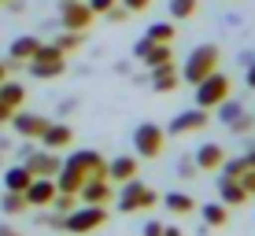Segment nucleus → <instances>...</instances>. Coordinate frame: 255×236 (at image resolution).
Masks as SVG:
<instances>
[{"mask_svg":"<svg viewBox=\"0 0 255 236\" xmlns=\"http://www.w3.org/2000/svg\"><path fill=\"white\" fill-rule=\"evenodd\" d=\"M85 4H89V7H93V15H108V11H111V7H115V4H119V0H85Z\"/></svg>","mask_w":255,"mask_h":236,"instance_id":"f704fd0d","label":"nucleus"},{"mask_svg":"<svg viewBox=\"0 0 255 236\" xmlns=\"http://www.w3.org/2000/svg\"><path fill=\"white\" fill-rule=\"evenodd\" d=\"M211 122V115L204 107H192V111H181L178 118H170V126H166V133L170 137H185V133H200V129H204Z\"/></svg>","mask_w":255,"mask_h":236,"instance_id":"9d476101","label":"nucleus"},{"mask_svg":"<svg viewBox=\"0 0 255 236\" xmlns=\"http://www.w3.org/2000/svg\"><path fill=\"white\" fill-rule=\"evenodd\" d=\"M218 199H222L226 207H241V203H248V192H244V185L237 177H218Z\"/></svg>","mask_w":255,"mask_h":236,"instance_id":"a211bd4d","label":"nucleus"},{"mask_svg":"<svg viewBox=\"0 0 255 236\" xmlns=\"http://www.w3.org/2000/svg\"><path fill=\"white\" fill-rule=\"evenodd\" d=\"M108 19H111V22H126V19H129V11H126L122 4H115V7L108 11Z\"/></svg>","mask_w":255,"mask_h":236,"instance_id":"e433bc0d","label":"nucleus"},{"mask_svg":"<svg viewBox=\"0 0 255 236\" xmlns=\"http://www.w3.org/2000/svg\"><path fill=\"white\" fill-rule=\"evenodd\" d=\"M244 162H248L252 170H255V148H252V152H244Z\"/></svg>","mask_w":255,"mask_h":236,"instance_id":"37998d69","label":"nucleus"},{"mask_svg":"<svg viewBox=\"0 0 255 236\" xmlns=\"http://www.w3.org/2000/svg\"><path fill=\"white\" fill-rule=\"evenodd\" d=\"M56 177H33L30 181V188L22 192L26 196V203L30 207H37V211H45V207H52V199H56Z\"/></svg>","mask_w":255,"mask_h":236,"instance_id":"9b49d317","label":"nucleus"},{"mask_svg":"<svg viewBox=\"0 0 255 236\" xmlns=\"http://www.w3.org/2000/svg\"><path fill=\"white\" fill-rule=\"evenodd\" d=\"M52 45L63 52V56H70V52H78V48H82V33H78V30H63L56 41H52Z\"/></svg>","mask_w":255,"mask_h":236,"instance_id":"cd10ccee","label":"nucleus"},{"mask_svg":"<svg viewBox=\"0 0 255 236\" xmlns=\"http://www.w3.org/2000/svg\"><path fill=\"white\" fill-rule=\"evenodd\" d=\"M218 59H222V52H218L215 45H196V48L189 52L185 67H181V81L196 89V85L204 81L207 74H215V71H218Z\"/></svg>","mask_w":255,"mask_h":236,"instance_id":"f03ea898","label":"nucleus"},{"mask_svg":"<svg viewBox=\"0 0 255 236\" xmlns=\"http://www.w3.org/2000/svg\"><path fill=\"white\" fill-rule=\"evenodd\" d=\"M37 48H41V41H37V37H15V41H11V48H7V56H11V63H15V67H22V63H30V59L37 56Z\"/></svg>","mask_w":255,"mask_h":236,"instance_id":"412c9836","label":"nucleus"},{"mask_svg":"<svg viewBox=\"0 0 255 236\" xmlns=\"http://www.w3.org/2000/svg\"><path fill=\"white\" fill-rule=\"evenodd\" d=\"M7 71H11V63H0V81L7 78Z\"/></svg>","mask_w":255,"mask_h":236,"instance_id":"a18cd8bd","label":"nucleus"},{"mask_svg":"<svg viewBox=\"0 0 255 236\" xmlns=\"http://www.w3.org/2000/svg\"><path fill=\"white\" fill-rule=\"evenodd\" d=\"M122 7H126L129 15H140V11H148V7H152V0H119Z\"/></svg>","mask_w":255,"mask_h":236,"instance_id":"72a5a7b5","label":"nucleus"},{"mask_svg":"<svg viewBox=\"0 0 255 236\" xmlns=\"http://www.w3.org/2000/svg\"><path fill=\"white\" fill-rule=\"evenodd\" d=\"M22 162H26V170H30L33 177H56V173H59V166H63L59 152H52V148H41V152L33 148V152L26 155Z\"/></svg>","mask_w":255,"mask_h":236,"instance_id":"6e6552de","label":"nucleus"},{"mask_svg":"<svg viewBox=\"0 0 255 236\" xmlns=\"http://www.w3.org/2000/svg\"><path fill=\"white\" fill-rule=\"evenodd\" d=\"M137 173H140L137 155H119V159H111V162H108V181H111V185H122V181L137 177Z\"/></svg>","mask_w":255,"mask_h":236,"instance_id":"2eb2a0df","label":"nucleus"},{"mask_svg":"<svg viewBox=\"0 0 255 236\" xmlns=\"http://www.w3.org/2000/svg\"><path fill=\"white\" fill-rule=\"evenodd\" d=\"M144 37H148V41H170V45H174V37H178V26H170V22H152Z\"/></svg>","mask_w":255,"mask_h":236,"instance_id":"c85d7f7f","label":"nucleus"},{"mask_svg":"<svg viewBox=\"0 0 255 236\" xmlns=\"http://www.w3.org/2000/svg\"><path fill=\"white\" fill-rule=\"evenodd\" d=\"M163 207H166L170 214H192V211H196V199L185 196V192H166V196H163Z\"/></svg>","mask_w":255,"mask_h":236,"instance_id":"393cba45","label":"nucleus"},{"mask_svg":"<svg viewBox=\"0 0 255 236\" xmlns=\"http://www.w3.org/2000/svg\"><path fill=\"white\" fill-rule=\"evenodd\" d=\"M0 4H11V0H0Z\"/></svg>","mask_w":255,"mask_h":236,"instance_id":"49530a36","label":"nucleus"},{"mask_svg":"<svg viewBox=\"0 0 255 236\" xmlns=\"http://www.w3.org/2000/svg\"><path fill=\"white\" fill-rule=\"evenodd\" d=\"M111 196H115V192H111V181L108 177H89L82 185V192H78V199H82V203H111Z\"/></svg>","mask_w":255,"mask_h":236,"instance_id":"4468645a","label":"nucleus"},{"mask_svg":"<svg viewBox=\"0 0 255 236\" xmlns=\"http://www.w3.org/2000/svg\"><path fill=\"white\" fill-rule=\"evenodd\" d=\"M244 170H248L244 155H237V159H226V162H222V177H241Z\"/></svg>","mask_w":255,"mask_h":236,"instance_id":"2f4dec72","label":"nucleus"},{"mask_svg":"<svg viewBox=\"0 0 255 236\" xmlns=\"http://www.w3.org/2000/svg\"><path fill=\"white\" fill-rule=\"evenodd\" d=\"M230 89H233L230 74H222V71L207 74L204 81L196 85V107H204V111H215L222 100H230Z\"/></svg>","mask_w":255,"mask_h":236,"instance_id":"20e7f679","label":"nucleus"},{"mask_svg":"<svg viewBox=\"0 0 255 236\" xmlns=\"http://www.w3.org/2000/svg\"><path fill=\"white\" fill-rule=\"evenodd\" d=\"M200 218H204V225H211V229H222L226 222H230V207L218 199V203H204L200 207Z\"/></svg>","mask_w":255,"mask_h":236,"instance_id":"5701e85b","label":"nucleus"},{"mask_svg":"<svg viewBox=\"0 0 255 236\" xmlns=\"http://www.w3.org/2000/svg\"><path fill=\"white\" fill-rule=\"evenodd\" d=\"M248 85H252V89H255V63L248 67Z\"/></svg>","mask_w":255,"mask_h":236,"instance_id":"c03bdc74","label":"nucleus"},{"mask_svg":"<svg viewBox=\"0 0 255 236\" xmlns=\"http://www.w3.org/2000/svg\"><path fill=\"white\" fill-rule=\"evenodd\" d=\"M178 85H181V71L174 67V59H170V63L152 67V89L155 92H174Z\"/></svg>","mask_w":255,"mask_h":236,"instance_id":"dca6fc26","label":"nucleus"},{"mask_svg":"<svg viewBox=\"0 0 255 236\" xmlns=\"http://www.w3.org/2000/svg\"><path fill=\"white\" fill-rule=\"evenodd\" d=\"M11 115H15V107L0 100V126H7V122H11Z\"/></svg>","mask_w":255,"mask_h":236,"instance_id":"4c0bfd02","label":"nucleus"},{"mask_svg":"<svg viewBox=\"0 0 255 236\" xmlns=\"http://www.w3.org/2000/svg\"><path fill=\"white\" fill-rule=\"evenodd\" d=\"M93 7L85 4V0H59V26L63 30H78V33H85L93 26Z\"/></svg>","mask_w":255,"mask_h":236,"instance_id":"423d86ee","label":"nucleus"},{"mask_svg":"<svg viewBox=\"0 0 255 236\" xmlns=\"http://www.w3.org/2000/svg\"><path fill=\"white\" fill-rule=\"evenodd\" d=\"M163 236H181V229L178 225H163Z\"/></svg>","mask_w":255,"mask_h":236,"instance_id":"a19ab883","label":"nucleus"},{"mask_svg":"<svg viewBox=\"0 0 255 236\" xmlns=\"http://www.w3.org/2000/svg\"><path fill=\"white\" fill-rule=\"evenodd\" d=\"M26 67H30V74H33V78H45V81H48V78H59V74L67 71V56H52V59H30Z\"/></svg>","mask_w":255,"mask_h":236,"instance_id":"aec40b11","label":"nucleus"},{"mask_svg":"<svg viewBox=\"0 0 255 236\" xmlns=\"http://www.w3.org/2000/svg\"><path fill=\"white\" fill-rule=\"evenodd\" d=\"M0 236H22V233H15L11 225H0Z\"/></svg>","mask_w":255,"mask_h":236,"instance_id":"79ce46f5","label":"nucleus"},{"mask_svg":"<svg viewBox=\"0 0 255 236\" xmlns=\"http://www.w3.org/2000/svg\"><path fill=\"white\" fill-rule=\"evenodd\" d=\"M192 170H196V159H185V162L178 166V173H181V177H196Z\"/></svg>","mask_w":255,"mask_h":236,"instance_id":"58836bf2","label":"nucleus"},{"mask_svg":"<svg viewBox=\"0 0 255 236\" xmlns=\"http://www.w3.org/2000/svg\"><path fill=\"white\" fill-rule=\"evenodd\" d=\"M0 211H4V214H26V211H30V203H26V196H22V192H7L4 188V199H0Z\"/></svg>","mask_w":255,"mask_h":236,"instance_id":"a878e982","label":"nucleus"},{"mask_svg":"<svg viewBox=\"0 0 255 236\" xmlns=\"http://www.w3.org/2000/svg\"><path fill=\"white\" fill-rule=\"evenodd\" d=\"M104 225H108V207L100 203H78L70 214H63V233L70 236H89Z\"/></svg>","mask_w":255,"mask_h":236,"instance_id":"f257e3e1","label":"nucleus"},{"mask_svg":"<svg viewBox=\"0 0 255 236\" xmlns=\"http://www.w3.org/2000/svg\"><path fill=\"white\" fill-rule=\"evenodd\" d=\"M215 111H218V118H222V126H230V122H233L237 115H244V107H241L237 100H222Z\"/></svg>","mask_w":255,"mask_h":236,"instance_id":"7c9ffc66","label":"nucleus"},{"mask_svg":"<svg viewBox=\"0 0 255 236\" xmlns=\"http://www.w3.org/2000/svg\"><path fill=\"white\" fill-rule=\"evenodd\" d=\"M133 56L148 67V71H152V67L170 63V59H174V45H170V41H148V37H140L137 45H133Z\"/></svg>","mask_w":255,"mask_h":236,"instance_id":"0eeeda50","label":"nucleus"},{"mask_svg":"<svg viewBox=\"0 0 255 236\" xmlns=\"http://www.w3.org/2000/svg\"><path fill=\"white\" fill-rule=\"evenodd\" d=\"M163 144H166V129L155 126V122H140L133 129V148L140 159H155V155H163Z\"/></svg>","mask_w":255,"mask_h":236,"instance_id":"39448f33","label":"nucleus"},{"mask_svg":"<svg viewBox=\"0 0 255 236\" xmlns=\"http://www.w3.org/2000/svg\"><path fill=\"white\" fill-rule=\"evenodd\" d=\"M237 181L244 185V192H248V196H255V170H252V166H248V170H244V173H241Z\"/></svg>","mask_w":255,"mask_h":236,"instance_id":"c9c22d12","label":"nucleus"},{"mask_svg":"<svg viewBox=\"0 0 255 236\" xmlns=\"http://www.w3.org/2000/svg\"><path fill=\"white\" fill-rule=\"evenodd\" d=\"M85 181H89V173H82L78 166H67V162L59 166V173H56V188L59 192H70V196H78Z\"/></svg>","mask_w":255,"mask_h":236,"instance_id":"f3484780","label":"nucleus"},{"mask_svg":"<svg viewBox=\"0 0 255 236\" xmlns=\"http://www.w3.org/2000/svg\"><path fill=\"white\" fill-rule=\"evenodd\" d=\"M30 181H33V173L26 170V162L7 166V170H4V188L7 192H26V188H30Z\"/></svg>","mask_w":255,"mask_h":236,"instance_id":"4be33fe9","label":"nucleus"},{"mask_svg":"<svg viewBox=\"0 0 255 236\" xmlns=\"http://www.w3.org/2000/svg\"><path fill=\"white\" fill-rule=\"evenodd\" d=\"M144 236H163V225L159 222H148L144 225Z\"/></svg>","mask_w":255,"mask_h":236,"instance_id":"ea45409f","label":"nucleus"},{"mask_svg":"<svg viewBox=\"0 0 255 236\" xmlns=\"http://www.w3.org/2000/svg\"><path fill=\"white\" fill-rule=\"evenodd\" d=\"M0 100L11 103V107L19 111L22 103H26V85H22V81H11V78H4V81H0Z\"/></svg>","mask_w":255,"mask_h":236,"instance_id":"b1692460","label":"nucleus"},{"mask_svg":"<svg viewBox=\"0 0 255 236\" xmlns=\"http://www.w3.org/2000/svg\"><path fill=\"white\" fill-rule=\"evenodd\" d=\"M200 11V0H170V19L174 22H185Z\"/></svg>","mask_w":255,"mask_h":236,"instance_id":"bb28decb","label":"nucleus"},{"mask_svg":"<svg viewBox=\"0 0 255 236\" xmlns=\"http://www.w3.org/2000/svg\"><path fill=\"white\" fill-rule=\"evenodd\" d=\"M41 144L52 148V152H63V148L74 144V129H70L67 122H48L45 133H41Z\"/></svg>","mask_w":255,"mask_h":236,"instance_id":"ddd939ff","label":"nucleus"},{"mask_svg":"<svg viewBox=\"0 0 255 236\" xmlns=\"http://www.w3.org/2000/svg\"><path fill=\"white\" fill-rule=\"evenodd\" d=\"M78 203H82V199L70 196V192H56V199H52V211H56V214H70Z\"/></svg>","mask_w":255,"mask_h":236,"instance_id":"c756f323","label":"nucleus"},{"mask_svg":"<svg viewBox=\"0 0 255 236\" xmlns=\"http://www.w3.org/2000/svg\"><path fill=\"white\" fill-rule=\"evenodd\" d=\"M252 126H255V115H237V118L230 122V129H233V133H248Z\"/></svg>","mask_w":255,"mask_h":236,"instance_id":"473e14b6","label":"nucleus"},{"mask_svg":"<svg viewBox=\"0 0 255 236\" xmlns=\"http://www.w3.org/2000/svg\"><path fill=\"white\" fill-rule=\"evenodd\" d=\"M7 126L15 129V133L22 137V141H41V133H45V126H48V118L45 115H30V111H15L11 115V122H7Z\"/></svg>","mask_w":255,"mask_h":236,"instance_id":"1a4fd4ad","label":"nucleus"},{"mask_svg":"<svg viewBox=\"0 0 255 236\" xmlns=\"http://www.w3.org/2000/svg\"><path fill=\"white\" fill-rule=\"evenodd\" d=\"M222 162H226V148L222 144H204L196 152V170L215 173V170H222Z\"/></svg>","mask_w":255,"mask_h":236,"instance_id":"6ab92c4d","label":"nucleus"},{"mask_svg":"<svg viewBox=\"0 0 255 236\" xmlns=\"http://www.w3.org/2000/svg\"><path fill=\"white\" fill-rule=\"evenodd\" d=\"M159 203V196H155L148 185H140V177H129L122 181V188L115 192V207L122 214H137V211H152V207Z\"/></svg>","mask_w":255,"mask_h":236,"instance_id":"7ed1b4c3","label":"nucleus"},{"mask_svg":"<svg viewBox=\"0 0 255 236\" xmlns=\"http://www.w3.org/2000/svg\"><path fill=\"white\" fill-rule=\"evenodd\" d=\"M63 162L67 166H78V170L89 173V177H108V159H104L100 152H70Z\"/></svg>","mask_w":255,"mask_h":236,"instance_id":"f8f14e48","label":"nucleus"}]
</instances>
